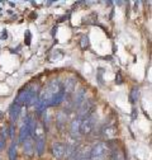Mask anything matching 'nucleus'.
Returning <instances> with one entry per match:
<instances>
[{
    "instance_id": "nucleus-1",
    "label": "nucleus",
    "mask_w": 152,
    "mask_h": 160,
    "mask_svg": "<svg viewBox=\"0 0 152 160\" xmlns=\"http://www.w3.org/2000/svg\"><path fill=\"white\" fill-rule=\"evenodd\" d=\"M108 155V146L103 142L95 144L90 151V160H105Z\"/></svg>"
},
{
    "instance_id": "nucleus-2",
    "label": "nucleus",
    "mask_w": 152,
    "mask_h": 160,
    "mask_svg": "<svg viewBox=\"0 0 152 160\" xmlns=\"http://www.w3.org/2000/svg\"><path fill=\"white\" fill-rule=\"evenodd\" d=\"M37 133H36V149L38 155H42L45 151V145H46V138H45V133L43 130L40 127H36Z\"/></svg>"
},
{
    "instance_id": "nucleus-3",
    "label": "nucleus",
    "mask_w": 152,
    "mask_h": 160,
    "mask_svg": "<svg viewBox=\"0 0 152 160\" xmlns=\"http://www.w3.org/2000/svg\"><path fill=\"white\" fill-rule=\"evenodd\" d=\"M94 123H95V118L93 114L88 116L84 121H81V127H80V132H83L84 135H88L91 132V130L94 128Z\"/></svg>"
},
{
    "instance_id": "nucleus-4",
    "label": "nucleus",
    "mask_w": 152,
    "mask_h": 160,
    "mask_svg": "<svg viewBox=\"0 0 152 160\" xmlns=\"http://www.w3.org/2000/svg\"><path fill=\"white\" fill-rule=\"evenodd\" d=\"M66 154V146L62 142H55L52 145V155L57 159V160H61L65 158Z\"/></svg>"
},
{
    "instance_id": "nucleus-5",
    "label": "nucleus",
    "mask_w": 152,
    "mask_h": 160,
    "mask_svg": "<svg viewBox=\"0 0 152 160\" xmlns=\"http://www.w3.org/2000/svg\"><path fill=\"white\" fill-rule=\"evenodd\" d=\"M36 95H37V85H32L26 90V99H24V104L32 106L36 102Z\"/></svg>"
},
{
    "instance_id": "nucleus-6",
    "label": "nucleus",
    "mask_w": 152,
    "mask_h": 160,
    "mask_svg": "<svg viewBox=\"0 0 152 160\" xmlns=\"http://www.w3.org/2000/svg\"><path fill=\"white\" fill-rule=\"evenodd\" d=\"M84 102H86V90L83 88V89H80V92L75 97V106L78 108H80L84 104Z\"/></svg>"
},
{
    "instance_id": "nucleus-7",
    "label": "nucleus",
    "mask_w": 152,
    "mask_h": 160,
    "mask_svg": "<svg viewBox=\"0 0 152 160\" xmlns=\"http://www.w3.org/2000/svg\"><path fill=\"white\" fill-rule=\"evenodd\" d=\"M64 98H65V89H61L59 93L53 95V98L51 99V102H50V106H59L60 103H62Z\"/></svg>"
},
{
    "instance_id": "nucleus-8",
    "label": "nucleus",
    "mask_w": 152,
    "mask_h": 160,
    "mask_svg": "<svg viewBox=\"0 0 152 160\" xmlns=\"http://www.w3.org/2000/svg\"><path fill=\"white\" fill-rule=\"evenodd\" d=\"M80 127H81V119L80 118L75 119L71 125V136L72 137H78L80 135Z\"/></svg>"
},
{
    "instance_id": "nucleus-9",
    "label": "nucleus",
    "mask_w": 152,
    "mask_h": 160,
    "mask_svg": "<svg viewBox=\"0 0 152 160\" xmlns=\"http://www.w3.org/2000/svg\"><path fill=\"white\" fill-rule=\"evenodd\" d=\"M23 144H24V152L27 155H32V152H33V140H32V137L26 138V141Z\"/></svg>"
},
{
    "instance_id": "nucleus-10",
    "label": "nucleus",
    "mask_w": 152,
    "mask_h": 160,
    "mask_svg": "<svg viewBox=\"0 0 152 160\" xmlns=\"http://www.w3.org/2000/svg\"><path fill=\"white\" fill-rule=\"evenodd\" d=\"M28 137H29L28 136V128H27V125L24 123L21 128V132H19V142L23 144L26 141V138H28Z\"/></svg>"
},
{
    "instance_id": "nucleus-11",
    "label": "nucleus",
    "mask_w": 152,
    "mask_h": 160,
    "mask_svg": "<svg viewBox=\"0 0 152 160\" xmlns=\"http://www.w3.org/2000/svg\"><path fill=\"white\" fill-rule=\"evenodd\" d=\"M9 158H10V160L17 159V144H15V141H13L10 148H9Z\"/></svg>"
},
{
    "instance_id": "nucleus-12",
    "label": "nucleus",
    "mask_w": 152,
    "mask_h": 160,
    "mask_svg": "<svg viewBox=\"0 0 152 160\" xmlns=\"http://www.w3.org/2000/svg\"><path fill=\"white\" fill-rule=\"evenodd\" d=\"M65 89H66V92H69V93H72V92H74V89H75V80H74V79L67 80V83H66V85H65Z\"/></svg>"
},
{
    "instance_id": "nucleus-13",
    "label": "nucleus",
    "mask_w": 152,
    "mask_h": 160,
    "mask_svg": "<svg viewBox=\"0 0 152 160\" xmlns=\"http://www.w3.org/2000/svg\"><path fill=\"white\" fill-rule=\"evenodd\" d=\"M104 135L107 137H112L116 135V127H113V126H107L105 127V131H104Z\"/></svg>"
},
{
    "instance_id": "nucleus-14",
    "label": "nucleus",
    "mask_w": 152,
    "mask_h": 160,
    "mask_svg": "<svg viewBox=\"0 0 152 160\" xmlns=\"http://www.w3.org/2000/svg\"><path fill=\"white\" fill-rule=\"evenodd\" d=\"M138 98H140V92H138V89L135 88V89L132 90V102L136 103L138 101Z\"/></svg>"
},
{
    "instance_id": "nucleus-15",
    "label": "nucleus",
    "mask_w": 152,
    "mask_h": 160,
    "mask_svg": "<svg viewBox=\"0 0 152 160\" xmlns=\"http://www.w3.org/2000/svg\"><path fill=\"white\" fill-rule=\"evenodd\" d=\"M81 47H83L84 50H86V48L89 47V38H88L86 36H84V37L81 38Z\"/></svg>"
},
{
    "instance_id": "nucleus-16",
    "label": "nucleus",
    "mask_w": 152,
    "mask_h": 160,
    "mask_svg": "<svg viewBox=\"0 0 152 160\" xmlns=\"http://www.w3.org/2000/svg\"><path fill=\"white\" fill-rule=\"evenodd\" d=\"M31 38H32L31 32L27 29V31H26V37H24V39H26V45H27V46H29V45H31Z\"/></svg>"
},
{
    "instance_id": "nucleus-17",
    "label": "nucleus",
    "mask_w": 152,
    "mask_h": 160,
    "mask_svg": "<svg viewBox=\"0 0 152 160\" xmlns=\"http://www.w3.org/2000/svg\"><path fill=\"white\" fill-rule=\"evenodd\" d=\"M62 57V53H61V51H55L53 52V55H52V60H57V58H61Z\"/></svg>"
},
{
    "instance_id": "nucleus-18",
    "label": "nucleus",
    "mask_w": 152,
    "mask_h": 160,
    "mask_svg": "<svg viewBox=\"0 0 152 160\" xmlns=\"http://www.w3.org/2000/svg\"><path fill=\"white\" fill-rule=\"evenodd\" d=\"M4 145H5V141H4V138H3V137H0V150H3Z\"/></svg>"
},
{
    "instance_id": "nucleus-19",
    "label": "nucleus",
    "mask_w": 152,
    "mask_h": 160,
    "mask_svg": "<svg viewBox=\"0 0 152 160\" xmlns=\"http://www.w3.org/2000/svg\"><path fill=\"white\" fill-rule=\"evenodd\" d=\"M7 37H8L7 31H4V32H3V34H2V37H0V38H2V39H7Z\"/></svg>"
},
{
    "instance_id": "nucleus-20",
    "label": "nucleus",
    "mask_w": 152,
    "mask_h": 160,
    "mask_svg": "<svg viewBox=\"0 0 152 160\" xmlns=\"http://www.w3.org/2000/svg\"><path fill=\"white\" fill-rule=\"evenodd\" d=\"M116 80H117V83H121V82H122V79H121V75H119V74L117 75V78H116Z\"/></svg>"
},
{
    "instance_id": "nucleus-21",
    "label": "nucleus",
    "mask_w": 152,
    "mask_h": 160,
    "mask_svg": "<svg viewBox=\"0 0 152 160\" xmlns=\"http://www.w3.org/2000/svg\"><path fill=\"white\" fill-rule=\"evenodd\" d=\"M3 118V112H0V119Z\"/></svg>"
}]
</instances>
